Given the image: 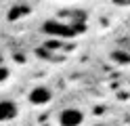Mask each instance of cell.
<instances>
[{"label":"cell","instance_id":"3","mask_svg":"<svg viewBox=\"0 0 130 126\" xmlns=\"http://www.w3.org/2000/svg\"><path fill=\"white\" fill-rule=\"evenodd\" d=\"M27 99H29L31 105H46V103H51V101H53V92H51L48 86H34V88L29 90Z\"/></svg>","mask_w":130,"mask_h":126},{"label":"cell","instance_id":"6","mask_svg":"<svg viewBox=\"0 0 130 126\" xmlns=\"http://www.w3.org/2000/svg\"><path fill=\"white\" fill-rule=\"evenodd\" d=\"M4 78H9V69H6V67H0V82Z\"/></svg>","mask_w":130,"mask_h":126},{"label":"cell","instance_id":"4","mask_svg":"<svg viewBox=\"0 0 130 126\" xmlns=\"http://www.w3.org/2000/svg\"><path fill=\"white\" fill-rule=\"evenodd\" d=\"M17 116H19V107H17L15 101H9V99L0 101V124L2 122H11Z\"/></svg>","mask_w":130,"mask_h":126},{"label":"cell","instance_id":"2","mask_svg":"<svg viewBox=\"0 0 130 126\" xmlns=\"http://www.w3.org/2000/svg\"><path fill=\"white\" fill-rule=\"evenodd\" d=\"M57 120H59V126H82L84 114L78 107H63L57 116Z\"/></svg>","mask_w":130,"mask_h":126},{"label":"cell","instance_id":"5","mask_svg":"<svg viewBox=\"0 0 130 126\" xmlns=\"http://www.w3.org/2000/svg\"><path fill=\"white\" fill-rule=\"evenodd\" d=\"M113 59H118L120 63H128V55L126 53H113Z\"/></svg>","mask_w":130,"mask_h":126},{"label":"cell","instance_id":"1","mask_svg":"<svg viewBox=\"0 0 130 126\" xmlns=\"http://www.w3.org/2000/svg\"><path fill=\"white\" fill-rule=\"evenodd\" d=\"M42 32L46 34V36H53V38H74L76 34H78L76 25H71V23H67V21H59V19H48V21H44Z\"/></svg>","mask_w":130,"mask_h":126}]
</instances>
